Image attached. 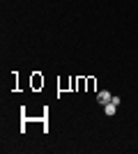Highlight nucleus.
I'll return each instance as SVG.
<instances>
[{
    "label": "nucleus",
    "instance_id": "obj_1",
    "mask_svg": "<svg viewBox=\"0 0 138 154\" xmlns=\"http://www.w3.org/2000/svg\"><path fill=\"white\" fill-rule=\"evenodd\" d=\"M111 92H108V90H101V92H99V94H97V99H99V103H108V101H111Z\"/></svg>",
    "mask_w": 138,
    "mask_h": 154
},
{
    "label": "nucleus",
    "instance_id": "obj_3",
    "mask_svg": "<svg viewBox=\"0 0 138 154\" xmlns=\"http://www.w3.org/2000/svg\"><path fill=\"white\" fill-rule=\"evenodd\" d=\"M111 101H113V103H115V106H120V101H122V99H120V97H118V94H115V97H111Z\"/></svg>",
    "mask_w": 138,
    "mask_h": 154
},
{
    "label": "nucleus",
    "instance_id": "obj_2",
    "mask_svg": "<svg viewBox=\"0 0 138 154\" xmlns=\"http://www.w3.org/2000/svg\"><path fill=\"white\" fill-rule=\"evenodd\" d=\"M115 110H118V106H115L113 101L104 103V113H106V115H115Z\"/></svg>",
    "mask_w": 138,
    "mask_h": 154
}]
</instances>
